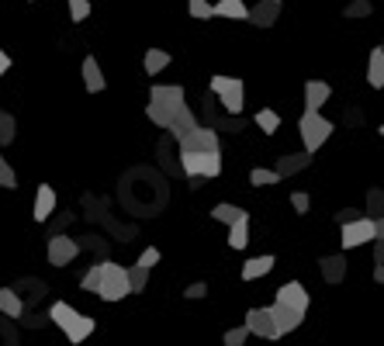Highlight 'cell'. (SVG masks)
<instances>
[{
  "instance_id": "obj_1",
  "label": "cell",
  "mask_w": 384,
  "mask_h": 346,
  "mask_svg": "<svg viewBox=\"0 0 384 346\" xmlns=\"http://www.w3.org/2000/svg\"><path fill=\"white\" fill-rule=\"evenodd\" d=\"M267 308H270V315H274L281 336L294 333V329L305 322V315H308V291H305V284H298V280L281 284V287H277V301L267 305Z\"/></svg>"
},
{
  "instance_id": "obj_2",
  "label": "cell",
  "mask_w": 384,
  "mask_h": 346,
  "mask_svg": "<svg viewBox=\"0 0 384 346\" xmlns=\"http://www.w3.org/2000/svg\"><path fill=\"white\" fill-rule=\"evenodd\" d=\"M298 132H301L305 153H308V156H315V153L329 142V135L336 132V125H332L322 111H305V114L298 118Z\"/></svg>"
},
{
  "instance_id": "obj_3",
  "label": "cell",
  "mask_w": 384,
  "mask_h": 346,
  "mask_svg": "<svg viewBox=\"0 0 384 346\" xmlns=\"http://www.w3.org/2000/svg\"><path fill=\"white\" fill-rule=\"evenodd\" d=\"M94 294L100 298V301H121V298L132 294V291H128V273H125L121 263H114V260H100V277H97Z\"/></svg>"
},
{
  "instance_id": "obj_4",
  "label": "cell",
  "mask_w": 384,
  "mask_h": 346,
  "mask_svg": "<svg viewBox=\"0 0 384 346\" xmlns=\"http://www.w3.org/2000/svg\"><path fill=\"white\" fill-rule=\"evenodd\" d=\"M374 239H384V222L381 218H367V215H360V218L339 225V243H343V250H357V246L374 243Z\"/></svg>"
},
{
  "instance_id": "obj_5",
  "label": "cell",
  "mask_w": 384,
  "mask_h": 346,
  "mask_svg": "<svg viewBox=\"0 0 384 346\" xmlns=\"http://www.w3.org/2000/svg\"><path fill=\"white\" fill-rule=\"evenodd\" d=\"M211 93L218 97V104H222L232 118L243 114V104H246V84H243L239 77H211Z\"/></svg>"
},
{
  "instance_id": "obj_6",
  "label": "cell",
  "mask_w": 384,
  "mask_h": 346,
  "mask_svg": "<svg viewBox=\"0 0 384 346\" xmlns=\"http://www.w3.org/2000/svg\"><path fill=\"white\" fill-rule=\"evenodd\" d=\"M181 167L187 176H218L222 173V153H181Z\"/></svg>"
},
{
  "instance_id": "obj_7",
  "label": "cell",
  "mask_w": 384,
  "mask_h": 346,
  "mask_svg": "<svg viewBox=\"0 0 384 346\" xmlns=\"http://www.w3.org/2000/svg\"><path fill=\"white\" fill-rule=\"evenodd\" d=\"M249 336H260V340H270V343H277L281 340V329H277V322H274V315H270V308H249L246 312V326H243Z\"/></svg>"
},
{
  "instance_id": "obj_8",
  "label": "cell",
  "mask_w": 384,
  "mask_h": 346,
  "mask_svg": "<svg viewBox=\"0 0 384 346\" xmlns=\"http://www.w3.org/2000/svg\"><path fill=\"white\" fill-rule=\"evenodd\" d=\"M177 146H181V153H222L218 132H215V128H208V125H197V128L187 132Z\"/></svg>"
},
{
  "instance_id": "obj_9",
  "label": "cell",
  "mask_w": 384,
  "mask_h": 346,
  "mask_svg": "<svg viewBox=\"0 0 384 346\" xmlns=\"http://www.w3.org/2000/svg\"><path fill=\"white\" fill-rule=\"evenodd\" d=\"M77 257H80V239H70L63 232L49 239V263L52 266H66V263H73Z\"/></svg>"
},
{
  "instance_id": "obj_10",
  "label": "cell",
  "mask_w": 384,
  "mask_h": 346,
  "mask_svg": "<svg viewBox=\"0 0 384 346\" xmlns=\"http://www.w3.org/2000/svg\"><path fill=\"white\" fill-rule=\"evenodd\" d=\"M184 97H187V90L181 84H153V90H149V104H160L167 111H177L184 104Z\"/></svg>"
},
{
  "instance_id": "obj_11",
  "label": "cell",
  "mask_w": 384,
  "mask_h": 346,
  "mask_svg": "<svg viewBox=\"0 0 384 346\" xmlns=\"http://www.w3.org/2000/svg\"><path fill=\"white\" fill-rule=\"evenodd\" d=\"M56 215V190L49 183H38V194H35V204H31V218L42 225Z\"/></svg>"
},
{
  "instance_id": "obj_12",
  "label": "cell",
  "mask_w": 384,
  "mask_h": 346,
  "mask_svg": "<svg viewBox=\"0 0 384 346\" xmlns=\"http://www.w3.org/2000/svg\"><path fill=\"white\" fill-rule=\"evenodd\" d=\"M277 17H281V3H274V0H260V3L249 7V14H246V21H253L256 28H274Z\"/></svg>"
},
{
  "instance_id": "obj_13",
  "label": "cell",
  "mask_w": 384,
  "mask_h": 346,
  "mask_svg": "<svg viewBox=\"0 0 384 346\" xmlns=\"http://www.w3.org/2000/svg\"><path fill=\"white\" fill-rule=\"evenodd\" d=\"M318 270H322V280H325V284H343L350 266H346V257H343V253H332V257L318 260Z\"/></svg>"
},
{
  "instance_id": "obj_14",
  "label": "cell",
  "mask_w": 384,
  "mask_h": 346,
  "mask_svg": "<svg viewBox=\"0 0 384 346\" xmlns=\"http://www.w3.org/2000/svg\"><path fill=\"white\" fill-rule=\"evenodd\" d=\"M194 128H197V114H194L187 104H181V107L174 111V118H170V128H167V132L181 142V139H184L187 132H194Z\"/></svg>"
},
{
  "instance_id": "obj_15",
  "label": "cell",
  "mask_w": 384,
  "mask_h": 346,
  "mask_svg": "<svg viewBox=\"0 0 384 346\" xmlns=\"http://www.w3.org/2000/svg\"><path fill=\"white\" fill-rule=\"evenodd\" d=\"M332 97V86L325 80H308L305 84V111H322V104Z\"/></svg>"
},
{
  "instance_id": "obj_16",
  "label": "cell",
  "mask_w": 384,
  "mask_h": 346,
  "mask_svg": "<svg viewBox=\"0 0 384 346\" xmlns=\"http://www.w3.org/2000/svg\"><path fill=\"white\" fill-rule=\"evenodd\" d=\"M94 329H97L94 319H91V315H80V312H77V319H73V322H70V326H66L63 333H66V340H70L73 346H80L84 340H87V336H94Z\"/></svg>"
},
{
  "instance_id": "obj_17",
  "label": "cell",
  "mask_w": 384,
  "mask_h": 346,
  "mask_svg": "<svg viewBox=\"0 0 384 346\" xmlns=\"http://www.w3.org/2000/svg\"><path fill=\"white\" fill-rule=\"evenodd\" d=\"M308 163H312V156L301 149V153H288V156H281L277 160V167H274V173L284 180V176H294V173H301V170H308Z\"/></svg>"
},
{
  "instance_id": "obj_18",
  "label": "cell",
  "mask_w": 384,
  "mask_h": 346,
  "mask_svg": "<svg viewBox=\"0 0 384 346\" xmlns=\"http://www.w3.org/2000/svg\"><path fill=\"white\" fill-rule=\"evenodd\" d=\"M246 14H249V7L243 0H218L211 7V17H225V21H246Z\"/></svg>"
},
{
  "instance_id": "obj_19",
  "label": "cell",
  "mask_w": 384,
  "mask_h": 346,
  "mask_svg": "<svg viewBox=\"0 0 384 346\" xmlns=\"http://www.w3.org/2000/svg\"><path fill=\"white\" fill-rule=\"evenodd\" d=\"M367 84L374 90L384 86V45H374L371 49V59H367Z\"/></svg>"
},
{
  "instance_id": "obj_20",
  "label": "cell",
  "mask_w": 384,
  "mask_h": 346,
  "mask_svg": "<svg viewBox=\"0 0 384 346\" xmlns=\"http://www.w3.org/2000/svg\"><path fill=\"white\" fill-rule=\"evenodd\" d=\"M84 86H87L91 93H100V90L107 86L104 70H100V63H97L94 56H87V59H84Z\"/></svg>"
},
{
  "instance_id": "obj_21",
  "label": "cell",
  "mask_w": 384,
  "mask_h": 346,
  "mask_svg": "<svg viewBox=\"0 0 384 346\" xmlns=\"http://www.w3.org/2000/svg\"><path fill=\"white\" fill-rule=\"evenodd\" d=\"M229 246H232V250H246V246H249V215H239V218L229 225Z\"/></svg>"
},
{
  "instance_id": "obj_22",
  "label": "cell",
  "mask_w": 384,
  "mask_h": 346,
  "mask_svg": "<svg viewBox=\"0 0 384 346\" xmlns=\"http://www.w3.org/2000/svg\"><path fill=\"white\" fill-rule=\"evenodd\" d=\"M0 312H3L7 319H21V312H24V298H21L14 287H0Z\"/></svg>"
},
{
  "instance_id": "obj_23",
  "label": "cell",
  "mask_w": 384,
  "mask_h": 346,
  "mask_svg": "<svg viewBox=\"0 0 384 346\" xmlns=\"http://www.w3.org/2000/svg\"><path fill=\"white\" fill-rule=\"evenodd\" d=\"M274 263H277V260L270 257V253H267V257L246 260V263H243V280H256V277H267V273L274 270Z\"/></svg>"
},
{
  "instance_id": "obj_24",
  "label": "cell",
  "mask_w": 384,
  "mask_h": 346,
  "mask_svg": "<svg viewBox=\"0 0 384 346\" xmlns=\"http://www.w3.org/2000/svg\"><path fill=\"white\" fill-rule=\"evenodd\" d=\"M49 319H52V326L66 329V326L77 319V308H73L70 301H52V308H49Z\"/></svg>"
},
{
  "instance_id": "obj_25",
  "label": "cell",
  "mask_w": 384,
  "mask_h": 346,
  "mask_svg": "<svg viewBox=\"0 0 384 346\" xmlns=\"http://www.w3.org/2000/svg\"><path fill=\"white\" fill-rule=\"evenodd\" d=\"M142 66H146L149 77H156V73H163V70L170 66V52H163V49H149L146 59H142Z\"/></svg>"
},
{
  "instance_id": "obj_26",
  "label": "cell",
  "mask_w": 384,
  "mask_h": 346,
  "mask_svg": "<svg viewBox=\"0 0 384 346\" xmlns=\"http://www.w3.org/2000/svg\"><path fill=\"white\" fill-rule=\"evenodd\" d=\"M239 215H246V211H243L239 204H229V201H222V204H215V208H211V218H215V222H222V225H232Z\"/></svg>"
},
{
  "instance_id": "obj_27",
  "label": "cell",
  "mask_w": 384,
  "mask_h": 346,
  "mask_svg": "<svg viewBox=\"0 0 384 346\" xmlns=\"http://www.w3.org/2000/svg\"><path fill=\"white\" fill-rule=\"evenodd\" d=\"M256 125H260V132L274 135V132L281 128V114H277L274 107H263V111H256Z\"/></svg>"
},
{
  "instance_id": "obj_28",
  "label": "cell",
  "mask_w": 384,
  "mask_h": 346,
  "mask_svg": "<svg viewBox=\"0 0 384 346\" xmlns=\"http://www.w3.org/2000/svg\"><path fill=\"white\" fill-rule=\"evenodd\" d=\"M125 273H128V291H132V294H142V291H146V284H149V270L125 266Z\"/></svg>"
},
{
  "instance_id": "obj_29",
  "label": "cell",
  "mask_w": 384,
  "mask_h": 346,
  "mask_svg": "<svg viewBox=\"0 0 384 346\" xmlns=\"http://www.w3.org/2000/svg\"><path fill=\"white\" fill-rule=\"evenodd\" d=\"M14 135H17V121H14V114H10V111H0V146H10Z\"/></svg>"
},
{
  "instance_id": "obj_30",
  "label": "cell",
  "mask_w": 384,
  "mask_h": 346,
  "mask_svg": "<svg viewBox=\"0 0 384 346\" xmlns=\"http://www.w3.org/2000/svg\"><path fill=\"white\" fill-rule=\"evenodd\" d=\"M371 0H350L346 7H343V17L346 21H357V17H371Z\"/></svg>"
},
{
  "instance_id": "obj_31",
  "label": "cell",
  "mask_w": 384,
  "mask_h": 346,
  "mask_svg": "<svg viewBox=\"0 0 384 346\" xmlns=\"http://www.w3.org/2000/svg\"><path fill=\"white\" fill-rule=\"evenodd\" d=\"M146 118H149L153 125H160V128H170L174 111H167V107H160V104H146Z\"/></svg>"
},
{
  "instance_id": "obj_32",
  "label": "cell",
  "mask_w": 384,
  "mask_h": 346,
  "mask_svg": "<svg viewBox=\"0 0 384 346\" xmlns=\"http://www.w3.org/2000/svg\"><path fill=\"white\" fill-rule=\"evenodd\" d=\"M249 183L253 187H274V183H281V176L274 170H267V167H256V170L249 173Z\"/></svg>"
},
{
  "instance_id": "obj_33",
  "label": "cell",
  "mask_w": 384,
  "mask_h": 346,
  "mask_svg": "<svg viewBox=\"0 0 384 346\" xmlns=\"http://www.w3.org/2000/svg\"><path fill=\"white\" fill-rule=\"evenodd\" d=\"M367 211H371V218H381V211H384L381 187H371V194H367Z\"/></svg>"
},
{
  "instance_id": "obj_34",
  "label": "cell",
  "mask_w": 384,
  "mask_h": 346,
  "mask_svg": "<svg viewBox=\"0 0 384 346\" xmlns=\"http://www.w3.org/2000/svg\"><path fill=\"white\" fill-rule=\"evenodd\" d=\"M187 14L197 17V21H208L211 17V3L208 0H187Z\"/></svg>"
},
{
  "instance_id": "obj_35",
  "label": "cell",
  "mask_w": 384,
  "mask_h": 346,
  "mask_svg": "<svg viewBox=\"0 0 384 346\" xmlns=\"http://www.w3.org/2000/svg\"><path fill=\"white\" fill-rule=\"evenodd\" d=\"M91 17V0H70V21H87Z\"/></svg>"
},
{
  "instance_id": "obj_36",
  "label": "cell",
  "mask_w": 384,
  "mask_h": 346,
  "mask_svg": "<svg viewBox=\"0 0 384 346\" xmlns=\"http://www.w3.org/2000/svg\"><path fill=\"white\" fill-rule=\"evenodd\" d=\"M0 187H7V190H14V187H17V173L10 170V163H7V160H0Z\"/></svg>"
},
{
  "instance_id": "obj_37",
  "label": "cell",
  "mask_w": 384,
  "mask_h": 346,
  "mask_svg": "<svg viewBox=\"0 0 384 346\" xmlns=\"http://www.w3.org/2000/svg\"><path fill=\"white\" fill-rule=\"evenodd\" d=\"M156 263H160V250H156V246H149V250H142V257H139L135 266H139V270H153Z\"/></svg>"
},
{
  "instance_id": "obj_38",
  "label": "cell",
  "mask_w": 384,
  "mask_h": 346,
  "mask_svg": "<svg viewBox=\"0 0 384 346\" xmlns=\"http://www.w3.org/2000/svg\"><path fill=\"white\" fill-rule=\"evenodd\" d=\"M246 340H249V333H246L243 326H236V329H229V333H225V340H222V343H225V346H246Z\"/></svg>"
},
{
  "instance_id": "obj_39",
  "label": "cell",
  "mask_w": 384,
  "mask_h": 346,
  "mask_svg": "<svg viewBox=\"0 0 384 346\" xmlns=\"http://www.w3.org/2000/svg\"><path fill=\"white\" fill-rule=\"evenodd\" d=\"M97 277H100V263H94L87 273H84V280H80V287L84 291H97Z\"/></svg>"
},
{
  "instance_id": "obj_40",
  "label": "cell",
  "mask_w": 384,
  "mask_h": 346,
  "mask_svg": "<svg viewBox=\"0 0 384 346\" xmlns=\"http://www.w3.org/2000/svg\"><path fill=\"white\" fill-rule=\"evenodd\" d=\"M184 298H187V301H201V298H208V284H204V280L191 284V287L184 291Z\"/></svg>"
},
{
  "instance_id": "obj_41",
  "label": "cell",
  "mask_w": 384,
  "mask_h": 346,
  "mask_svg": "<svg viewBox=\"0 0 384 346\" xmlns=\"http://www.w3.org/2000/svg\"><path fill=\"white\" fill-rule=\"evenodd\" d=\"M291 208H294L298 215H305V211H308V194H305V190H294V194H291Z\"/></svg>"
},
{
  "instance_id": "obj_42",
  "label": "cell",
  "mask_w": 384,
  "mask_h": 346,
  "mask_svg": "<svg viewBox=\"0 0 384 346\" xmlns=\"http://www.w3.org/2000/svg\"><path fill=\"white\" fill-rule=\"evenodd\" d=\"M73 222V215L70 211H63V215H56V222H52V236H59V229H66Z\"/></svg>"
},
{
  "instance_id": "obj_43",
  "label": "cell",
  "mask_w": 384,
  "mask_h": 346,
  "mask_svg": "<svg viewBox=\"0 0 384 346\" xmlns=\"http://www.w3.org/2000/svg\"><path fill=\"white\" fill-rule=\"evenodd\" d=\"M353 218H360V211H357V208H343V211L336 215V222H339V225H343V222H353Z\"/></svg>"
},
{
  "instance_id": "obj_44",
  "label": "cell",
  "mask_w": 384,
  "mask_h": 346,
  "mask_svg": "<svg viewBox=\"0 0 384 346\" xmlns=\"http://www.w3.org/2000/svg\"><path fill=\"white\" fill-rule=\"evenodd\" d=\"M7 70H10V56H7V52H3V49H0V77H3V73H7Z\"/></svg>"
},
{
  "instance_id": "obj_45",
  "label": "cell",
  "mask_w": 384,
  "mask_h": 346,
  "mask_svg": "<svg viewBox=\"0 0 384 346\" xmlns=\"http://www.w3.org/2000/svg\"><path fill=\"white\" fill-rule=\"evenodd\" d=\"M274 3H281V0H274Z\"/></svg>"
}]
</instances>
